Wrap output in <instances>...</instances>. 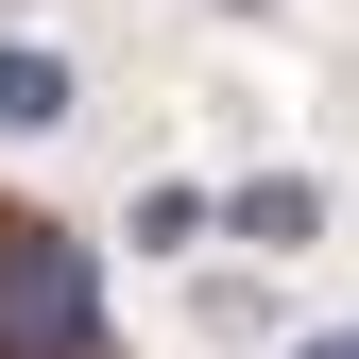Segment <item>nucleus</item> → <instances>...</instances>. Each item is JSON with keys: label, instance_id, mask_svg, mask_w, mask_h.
Wrapping results in <instances>:
<instances>
[{"label": "nucleus", "instance_id": "obj_3", "mask_svg": "<svg viewBox=\"0 0 359 359\" xmlns=\"http://www.w3.org/2000/svg\"><path fill=\"white\" fill-rule=\"evenodd\" d=\"M69 52H0V137H69Z\"/></svg>", "mask_w": 359, "mask_h": 359}, {"label": "nucleus", "instance_id": "obj_4", "mask_svg": "<svg viewBox=\"0 0 359 359\" xmlns=\"http://www.w3.org/2000/svg\"><path fill=\"white\" fill-rule=\"evenodd\" d=\"M308 359H359V325H342V342H308Z\"/></svg>", "mask_w": 359, "mask_h": 359}, {"label": "nucleus", "instance_id": "obj_1", "mask_svg": "<svg viewBox=\"0 0 359 359\" xmlns=\"http://www.w3.org/2000/svg\"><path fill=\"white\" fill-rule=\"evenodd\" d=\"M0 359H120V342H103V274H86V240L0 222Z\"/></svg>", "mask_w": 359, "mask_h": 359}, {"label": "nucleus", "instance_id": "obj_2", "mask_svg": "<svg viewBox=\"0 0 359 359\" xmlns=\"http://www.w3.org/2000/svg\"><path fill=\"white\" fill-rule=\"evenodd\" d=\"M222 222H240L257 257H308V240H325V189H308V171H257V189L222 205Z\"/></svg>", "mask_w": 359, "mask_h": 359}]
</instances>
